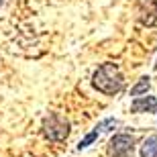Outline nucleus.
<instances>
[{"mask_svg": "<svg viewBox=\"0 0 157 157\" xmlns=\"http://www.w3.org/2000/svg\"><path fill=\"white\" fill-rule=\"evenodd\" d=\"M92 86L98 92L106 94V96H114V94H118L122 90L124 78H122L121 70L114 63H102L92 74Z\"/></svg>", "mask_w": 157, "mask_h": 157, "instance_id": "1", "label": "nucleus"}, {"mask_svg": "<svg viewBox=\"0 0 157 157\" xmlns=\"http://www.w3.org/2000/svg\"><path fill=\"white\" fill-rule=\"evenodd\" d=\"M70 133V122L67 118L53 112L43 121V135H45L49 141H63Z\"/></svg>", "mask_w": 157, "mask_h": 157, "instance_id": "2", "label": "nucleus"}, {"mask_svg": "<svg viewBox=\"0 0 157 157\" xmlns=\"http://www.w3.org/2000/svg\"><path fill=\"white\" fill-rule=\"evenodd\" d=\"M106 151L110 157H133L135 151V137L127 133H118L108 141Z\"/></svg>", "mask_w": 157, "mask_h": 157, "instance_id": "3", "label": "nucleus"}, {"mask_svg": "<svg viewBox=\"0 0 157 157\" xmlns=\"http://www.w3.org/2000/svg\"><path fill=\"white\" fill-rule=\"evenodd\" d=\"M131 112L135 114H141V112H149V114H155L157 112V98L155 96H139L131 102Z\"/></svg>", "mask_w": 157, "mask_h": 157, "instance_id": "4", "label": "nucleus"}, {"mask_svg": "<svg viewBox=\"0 0 157 157\" xmlns=\"http://www.w3.org/2000/svg\"><path fill=\"white\" fill-rule=\"evenodd\" d=\"M114 124H117V121H114V118H104L102 122H98V124L94 127L92 133H88L86 137H84V139H82L80 143H78V151H82V149L90 147V145L94 143V141H96V139L100 137V133H102V131H106V127H114Z\"/></svg>", "mask_w": 157, "mask_h": 157, "instance_id": "5", "label": "nucleus"}, {"mask_svg": "<svg viewBox=\"0 0 157 157\" xmlns=\"http://www.w3.org/2000/svg\"><path fill=\"white\" fill-rule=\"evenodd\" d=\"M141 157H157V135H151L141 145Z\"/></svg>", "mask_w": 157, "mask_h": 157, "instance_id": "6", "label": "nucleus"}, {"mask_svg": "<svg viewBox=\"0 0 157 157\" xmlns=\"http://www.w3.org/2000/svg\"><path fill=\"white\" fill-rule=\"evenodd\" d=\"M149 90H151V82H149L147 76H143V78H139V82H137L133 88H131V96H137V98H139L141 94H147Z\"/></svg>", "mask_w": 157, "mask_h": 157, "instance_id": "7", "label": "nucleus"}, {"mask_svg": "<svg viewBox=\"0 0 157 157\" xmlns=\"http://www.w3.org/2000/svg\"><path fill=\"white\" fill-rule=\"evenodd\" d=\"M0 2H2V0H0Z\"/></svg>", "mask_w": 157, "mask_h": 157, "instance_id": "8", "label": "nucleus"}]
</instances>
